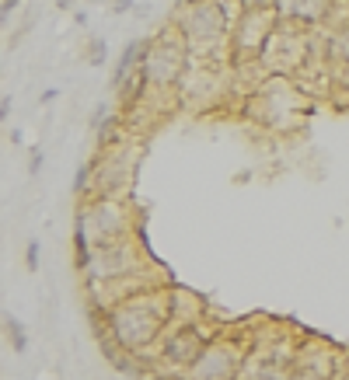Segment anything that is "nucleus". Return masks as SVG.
I'll return each instance as SVG.
<instances>
[{
    "mask_svg": "<svg viewBox=\"0 0 349 380\" xmlns=\"http://www.w3.org/2000/svg\"><path fill=\"white\" fill-rule=\"evenodd\" d=\"M172 290L157 286L150 294H140L133 300H123L109 311V325L112 335L119 338L123 349L140 352L147 359H154V349L161 345L165 332L172 328ZM157 363V359H154Z\"/></svg>",
    "mask_w": 349,
    "mask_h": 380,
    "instance_id": "obj_1",
    "label": "nucleus"
},
{
    "mask_svg": "<svg viewBox=\"0 0 349 380\" xmlns=\"http://www.w3.org/2000/svg\"><path fill=\"white\" fill-rule=\"evenodd\" d=\"M245 0H206V4H178L172 11V25L182 32L192 56H210L217 45L231 43V28Z\"/></svg>",
    "mask_w": 349,
    "mask_h": 380,
    "instance_id": "obj_2",
    "label": "nucleus"
},
{
    "mask_svg": "<svg viewBox=\"0 0 349 380\" xmlns=\"http://www.w3.org/2000/svg\"><path fill=\"white\" fill-rule=\"evenodd\" d=\"M74 227L84 230L94 252H105V248H116L130 238H140L130 199H112V196L81 199L74 210Z\"/></svg>",
    "mask_w": 349,
    "mask_h": 380,
    "instance_id": "obj_3",
    "label": "nucleus"
},
{
    "mask_svg": "<svg viewBox=\"0 0 349 380\" xmlns=\"http://www.w3.org/2000/svg\"><path fill=\"white\" fill-rule=\"evenodd\" d=\"M189 63H192V52L172 21L154 39H147L143 70L150 77V91H178L182 81L189 77Z\"/></svg>",
    "mask_w": 349,
    "mask_h": 380,
    "instance_id": "obj_4",
    "label": "nucleus"
},
{
    "mask_svg": "<svg viewBox=\"0 0 349 380\" xmlns=\"http://www.w3.org/2000/svg\"><path fill=\"white\" fill-rule=\"evenodd\" d=\"M136 164H140V143H133V140H123L119 147H109V150H94V157H91V196L130 199Z\"/></svg>",
    "mask_w": 349,
    "mask_h": 380,
    "instance_id": "obj_5",
    "label": "nucleus"
},
{
    "mask_svg": "<svg viewBox=\"0 0 349 380\" xmlns=\"http://www.w3.org/2000/svg\"><path fill=\"white\" fill-rule=\"evenodd\" d=\"M279 25H283V14L276 7H245L238 14V21L231 28V43H227L234 63H262Z\"/></svg>",
    "mask_w": 349,
    "mask_h": 380,
    "instance_id": "obj_6",
    "label": "nucleus"
},
{
    "mask_svg": "<svg viewBox=\"0 0 349 380\" xmlns=\"http://www.w3.org/2000/svg\"><path fill=\"white\" fill-rule=\"evenodd\" d=\"M220 332H210L203 321H192V325H172L165 338H161V345L154 349V359H157V367H165V370H172V374H189L192 367H196V359L206 352V345L217 338Z\"/></svg>",
    "mask_w": 349,
    "mask_h": 380,
    "instance_id": "obj_7",
    "label": "nucleus"
},
{
    "mask_svg": "<svg viewBox=\"0 0 349 380\" xmlns=\"http://www.w3.org/2000/svg\"><path fill=\"white\" fill-rule=\"evenodd\" d=\"M248 352H252V342H241L234 335H223L220 332L206 352L196 359V367L185 374V380H238L241 370L248 367Z\"/></svg>",
    "mask_w": 349,
    "mask_h": 380,
    "instance_id": "obj_8",
    "label": "nucleus"
},
{
    "mask_svg": "<svg viewBox=\"0 0 349 380\" xmlns=\"http://www.w3.org/2000/svg\"><path fill=\"white\" fill-rule=\"evenodd\" d=\"M150 258L140 238H130L116 248H105V252H94V265L84 276V283H116V279H130L140 272H150Z\"/></svg>",
    "mask_w": 349,
    "mask_h": 380,
    "instance_id": "obj_9",
    "label": "nucleus"
},
{
    "mask_svg": "<svg viewBox=\"0 0 349 380\" xmlns=\"http://www.w3.org/2000/svg\"><path fill=\"white\" fill-rule=\"evenodd\" d=\"M336 4L339 0H287L279 7V14H283V21H290V25L304 28V32H314V28H321L332 18Z\"/></svg>",
    "mask_w": 349,
    "mask_h": 380,
    "instance_id": "obj_10",
    "label": "nucleus"
},
{
    "mask_svg": "<svg viewBox=\"0 0 349 380\" xmlns=\"http://www.w3.org/2000/svg\"><path fill=\"white\" fill-rule=\"evenodd\" d=\"M4 335H7V345L14 349V356L28 352V332H25V325L14 314H4Z\"/></svg>",
    "mask_w": 349,
    "mask_h": 380,
    "instance_id": "obj_11",
    "label": "nucleus"
},
{
    "mask_svg": "<svg viewBox=\"0 0 349 380\" xmlns=\"http://www.w3.org/2000/svg\"><path fill=\"white\" fill-rule=\"evenodd\" d=\"M332 56L336 67H349V21H343L339 32H332Z\"/></svg>",
    "mask_w": 349,
    "mask_h": 380,
    "instance_id": "obj_12",
    "label": "nucleus"
},
{
    "mask_svg": "<svg viewBox=\"0 0 349 380\" xmlns=\"http://www.w3.org/2000/svg\"><path fill=\"white\" fill-rule=\"evenodd\" d=\"M105 60H109V43L105 39H87V49H84L87 67H101Z\"/></svg>",
    "mask_w": 349,
    "mask_h": 380,
    "instance_id": "obj_13",
    "label": "nucleus"
},
{
    "mask_svg": "<svg viewBox=\"0 0 349 380\" xmlns=\"http://www.w3.org/2000/svg\"><path fill=\"white\" fill-rule=\"evenodd\" d=\"M39 258H43L39 241H28V245H25V269H28V272H39Z\"/></svg>",
    "mask_w": 349,
    "mask_h": 380,
    "instance_id": "obj_14",
    "label": "nucleus"
},
{
    "mask_svg": "<svg viewBox=\"0 0 349 380\" xmlns=\"http://www.w3.org/2000/svg\"><path fill=\"white\" fill-rule=\"evenodd\" d=\"M43 161H45L43 147H39V143H32V147H28V178H35V174L43 171Z\"/></svg>",
    "mask_w": 349,
    "mask_h": 380,
    "instance_id": "obj_15",
    "label": "nucleus"
},
{
    "mask_svg": "<svg viewBox=\"0 0 349 380\" xmlns=\"http://www.w3.org/2000/svg\"><path fill=\"white\" fill-rule=\"evenodd\" d=\"M140 380H185L182 374H172V370H165V367H154V370H147Z\"/></svg>",
    "mask_w": 349,
    "mask_h": 380,
    "instance_id": "obj_16",
    "label": "nucleus"
},
{
    "mask_svg": "<svg viewBox=\"0 0 349 380\" xmlns=\"http://www.w3.org/2000/svg\"><path fill=\"white\" fill-rule=\"evenodd\" d=\"M133 4L136 0H109V7H112V14H130Z\"/></svg>",
    "mask_w": 349,
    "mask_h": 380,
    "instance_id": "obj_17",
    "label": "nucleus"
},
{
    "mask_svg": "<svg viewBox=\"0 0 349 380\" xmlns=\"http://www.w3.org/2000/svg\"><path fill=\"white\" fill-rule=\"evenodd\" d=\"M290 380H328V377H321V374H311V370H304V367H294Z\"/></svg>",
    "mask_w": 349,
    "mask_h": 380,
    "instance_id": "obj_18",
    "label": "nucleus"
},
{
    "mask_svg": "<svg viewBox=\"0 0 349 380\" xmlns=\"http://www.w3.org/2000/svg\"><path fill=\"white\" fill-rule=\"evenodd\" d=\"M60 94H63V91H60V87H45L43 94H39V101H43V105H52V101H56V98H60Z\"/></svg>",
    "mask_w": 349,
    "mask_h": 380,
    "instance_id": "obj_19",
    "label": "nucleus"
},
{
    "mask_svg": "<svg viewBox=\"0 0 349 380\" xmlns=\"http://www.w3.org/2000/svg\"><path fill=\"white\" fill-rule=\"evenodd\" d=\"M11 105H14V98H11V94H4V98H0V119H4V123L11 119Z\"/></svg>",
    "mask_w": 349,
    "mask_h": 380,
    "instance_id": "obj_20",
    "label": "nucleus"
},
{
    "mask_svg": "<svg viewBox=\"0 0 349 380\" xmlns=\"http://www.w3.org/2000/svg\"><path fill=\"white\" fill-rule=\"evenodd\" d=\"M18 4H21V0H0V14H4V18H11V11H14Z\"/></svg>",
    "mask_w": 349,
    "mask_h": 380,
    "instance_id": "obj_21",
    "label": "nucleus"
},
{
    "mask_svg": "<svg viewBox=\"0 0 349 380\" xmlns=\"http://www.w3.org/2000/svg\"><path fill=\"white\" fill-rule=\"evenodd\" d=\"M252 178H255V171L252 168H245V171H238V174H234V181H238V185H245V181H252Z\"/></svg>",
    "mask_w": 349,
    "mask_h": 380,
    "instance_id": "obj_22",
    "label": "nucleus"
},
{
    "mask_svg": "<svg viewBox=\"0 0 349 380\" xmlns=\"http://www.w3.org/2000/svg\"><path fill=\"white\" fill-rule=\"evenodd\" d=\"M7 140L18 147V143H25V136H21V129H7Z\"/></svg>",
    "mask_w": 349,
    "mask_h": 380,
    "instance_id": "obj_23",
    "label": "nucleus"
},
{
    "mask_svg": "<svg viewBox=\"0 0 349 380\" xmlns=\"http://www.w3.org/2000/svg\"><path fill=\"white\" fill-rule=\"evenodd\" d=\"M74 4H77V0H56V11H70Z\"/></svg>",
    "mask_w": 349,
    "mask_h": 380,
    "instance_id": "obj_24",
    "label": "nucleus"
},
{
    "mask_svg": "<svg viewBox=\"0 0 349 380\" xmlns=\"http://www.w3.org/2000/svg\"><path fill=\"white\" fill-rule=\"evenodd\" d=\"M74 25H81V28L87 25V14H84V11H77V14H74Z\"/></svg>",
    "mask_w": 349,
    "mask_h": 380,
    "instance_id": "obj_25",
    "label": "nucleus"
},
{
    "mask_svg": "<svg viewBox=\"0 0 349 380\" xmlns=\"http://www.w3.org/2000/svg\"><path fill=\"white\" fill-rule=\"evenodd\" d=\"M87 4H94V0H87ZM98 4H109V0H98Z\"/></svg>",
    "mask_w": 349,
    "mask_h": 380,
    "instance_id": "obj_26",
    "label": "nucleus"
},
{
    "mask_svg": "<svg viewBox=\"0 0 349 380\" xmlns=\"http://www.w3.org/2000/svg\"><path fill=\"white\" fill-rule=\"evenodd\" d=\"M238 380H255V377H238Z\"/></svg>",
    "mask_w": 349,
    "mask_h": 380,
    "instance_id": "obj_27",
    "label": "nucleus"
}]
</instances>
